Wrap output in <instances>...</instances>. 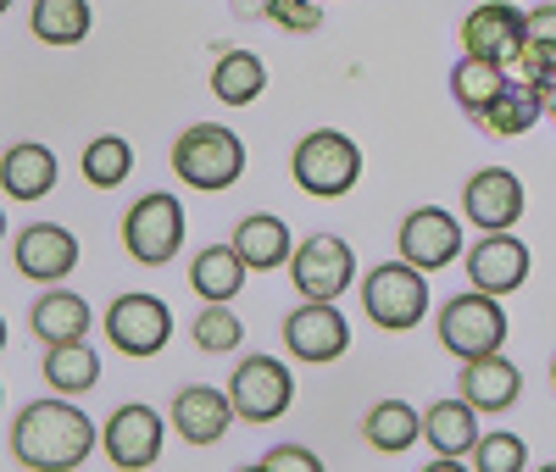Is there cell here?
<instances>
[{"mask_svg":"<svg viewBox=\"0 0 556 472\" xmlns=\"http://www.w3.org/2000/svg\"><path fill=\"white\" fill-rule=\"evenodd\" d=\"M235 12H240V17H267L273 0H235Z\"/></svg>","mask_w":556,"mask_h":472,"instance_id":"obj_36","label":"cell"},{"mask_svg":"<svg viewBox=\"0 0 556 472\" xmlns=\"http://www.w3.org/2000/svg\"><path fill=\"white\" fill-rule=\"evenodd\" d=\"M28 28L39 44H84L89 34V0H34Z\"/></svg>","mask_w":556,"mask_h":472,"instance_id":"obj_27","label":"cell"},{"mask_svg":"<svg viewBox=\"0 0 556 472\" xmlns=\"http://www.w3.org/2000/svg\"><path fill=\"white\" fill-rule=\"evenodd\" d=\"M0 178H7L12 201H39V195H51V183H56V156L45 145H12Z\"/></svg>","mask_w":556,"mask_h":472,"instance_id":"obj_25","label":"cell"},{"mask_svg":"<svg viewBox=\"0 0 556 472\" xmlns=\"http://www.w3.org/2000/svg\"><path fill=\"white\" fill-rule=\"evenodd\" d=\"M424 434L440 456H468L479 450V406L462 395V400H434L424 411Z\"/></svg>","mask_w":556,"mask_h":472,"instance_id":"obj_20","label":"cell"},{"mask_svg":"<svg viewBox=\"0 0 556 472\" xmlns=\"http://www.w3.org/2000/svg\"><path fill=\"white\" fill-rule=\"evenodd\" d=\"M262 467H267V472H323V461H317L312 450H295V445L267 450V456H262Z\"/></svg>","mask_w":556,"mask_h":472,"instance_id":"obj_35","label":"cell"},{"mask_svg":"<svg viewBox=\"0 0 556 472\" xmlns=\"http://www.w3.org/2000/svg\"><path fill=\"white\" fill-rule=\"evenodd\" d=\"M462 395H468L479 411H506V406H518V395H523V372L501 350L495 356H473V361H462Z\"/></svg>","mask_w":556,"mask_h":472,"instance_id":"obj_19","label":"cell"},{"mask_svg":"<svg viewBox=\"0 0 556 472\" xmlns=\"http://www.w3.org/2000/svg\"><path fill=\"white\" fill-rule=\"evenodd\" d=\"M285 345H290V356H301V361H334V356H345V345H351V328H345V317L334 311V301H306V306H295V311L285 317Z\"/></svg>","mask_w":556,"mask_h":472,"instance_id":"obj_12","label":"cell"},{"mask_svg":"<svg viewBox=\"0 0 556 472\" xmlns=\"http://www.w3.org/2000/svg\"><path fill=\"white\" fill-rule=\"evenodd\" d=\"M473 467L479 472H523L529 467V450L518 434H484L479 450H473Z\"/></svg>","mask_w":556,"mask_h":472,"instance_id":"obj_33","label":"cell"},{"mask_svg":"<svg viewBox=\"0 0 556 472\" xmlns=\"http://www.w3.org/2000/svg\"><path fill=\"white\" fill-rule=\"evenodd\" d=\"M228 395H235L245 422H273V417L290 411L295 384H290V367L278 356H245L235 367V378H228Z\"/></svg>","mask_w":556,"mask_h":472,"instance_id":"obj_9","label":"cell"},{"mask_svg":"<svg viewBox=\"0 0 556 472\" xmlns=\"http://www.w3.org/2000/svg\"><path fill=\"white\" fill-rule=\"evenodd\" d=\"M367 445L374 450H384V456H395V450H406V445H417V434H424V417H417V406H406V400H379L374 411H367Z\"/></svg>","mask_w":556,"mask_h":472,"instance_id":"obj_29","label":"cell"},{"mask_svg":"<svg viewBox=\"0 0 556 472\" xmlns=\"http://www.w3.org/2000/svg\"><path fill=\"white\" fill-rule=\"evenodd\" d=\"M551 378H556V367H551Z\"/></svg>","mask_w":556,"mask_h":472,"instance_id":"obj_37","label":"cell"},{"mask_svg":"<svg viewBox=\"0 0 556 472\" xmlns=\"http://www.w3.org/2000/svg\"><path fill=\"white\" fill-rule=\"evenodd\" d=\"M235 245H240V256H245L251 272L285 267V261L295 256V251H290V228L278 222V217H267V212H256V217H245V222L235 228Z\"/></svg>","mask_w":556,"mask_h":472,"instance_id":"obj_23","label":"cell"},{"mask_svg":"<svg viewBox=\"0 0 556 472\" xmlns=\"http://www.w3.org/2000/svg\"><path fill=\"white\" fill-rule=\"evenodd\" d=\"M468 283L473 290H490V295H513L529 283V245L518 240V233H490V240H479L468 251Z\"/></svg>","mask_w":556,"mask_h":472,"instance_id":"obj_14","label":"cell"},{"mask_svg":"<svg viewBox=\"0 0 556 472\" xmlns=\"http://www.w3.org/2000/svg\"><path fill=\"white\" fill-rule=\"evenodd\" d=\"M440 345L462 361L473 356H495L506 345V311H501V295L490 290H462L445 301L440 311Z\"/></svg>","mask_w":556,"mask_h":472,"instance_id":"obj_4","label":"cell"},{"mask_svg":"<svg viewBox=\"0 0 556 472\" xmlns=\"http://www.w3.org/2000/svg\"><path fill=\"white\" fill-rule=\"evenodd\" d=\"M290 278L306 301H340L356 278V256H351L345 240H334V233H312V240L295 245V256H290Z\"/></svg>","mask_w":556,"mask_h":472,"instance_id":"obj_7","label":"cell"},{"mask_svg":"<svg viewBox=\"0 0 556 472\" xmlns=\"http://www.w3.org/2000/svg\"><path fill=\"white\" fill-rule=\"evenodd\" d=\"M278 28H295V34H312L323 28V7L317 0H273V12H267Z\"/></svg>","mask_w":556,"mask_h":472,"instance_id":"obj_34","label":"cell"},{"mask_svg":"<svg viewBox=\"0 0 556 472\" xmlns=\"http://www.w3.org/2000/svg\"><path fill=\"white\" fill-rule=\"evenodd\" d=\"M162 439H167V429H162L156 406H139V400L117 406L112 422L101 429V450L112 456V467H128V472L156 467L162 461Z\"/></svg>","mask_w":556,"mask_h":472,"instance_id":"obj_11","label":"cell"},{"mask_svg":"<svg viewBox=\"0 0 556 472\" xmlns=\"http://www.w3.org/2000/svg\"><path fill=\"white\" fill-rule=\"evenodd\" d=\"M506 78H513V73H506V62H490V56H462L456 67H451V94H456V106L462 112H484L490 101H495V94L506 89Z\"/></svg>","mask_w":556,"mask_h":472,"instance_id":"obj_24","label":"cell"},{"mask_svg":"<svg viewBox=\"0 0 556 472\" xmlns=\"http://www.w3.org/2000/svg\"><path fill=\"white\" fill-rule=\"evenodd\" d=\"M295 183L317 201H334V195H351V183L362 178V151L351 145L345 133L334 128H317L295 145V162H290Z\"/></svg>","mask_w":556,"mask_h":472,"instance_id":"obj_5","label":"cell"},{"mask_svg":"<svg viewBox=\"0 0 556 472\" xmlns=\"http://www.w3.org/2000/svg\"><path fill=\"white\" fill-rule=\"evenodd\" d=\"M462 44H468V56H490L513 67L529 44V12H518L513 0H484L462 23Z\"/></svg>","mask_w":556,"mask_h":472,"instance_id":"obj_10","label":"cell"},{"mask_svg":"<svg viewBox=\"0 0 556 472\" xmlns=\"http://www.w3.org/2000/svg\"><path fill=\"white\" fill-rule=\"evenodd\" d=\"M362 306L379 328L390 334H406V328L424 322L429 311V283H424V267H412L406 256L401 261H379L374 272L362 278Z\"/></svg>","mask_w":556,"mask_h":472,"instance_id":"obj_3","label":"cell"},{"mask_svg":"<svg viewBox=\"0 0 556 472\" xmlns=\"http://www.w3.org/2000/svg\"><path fill=\"white\" fill-rule=\"evenodd\" d=\"M173 173L190 189H228L245 173V139L223 123H195L190 133H178Z\"/></svg>","mask_w":556,"mask_h":472,"instance_id":"obj_2","label":"cell"},{"mask_svg":"<svg viewBox=\"0 0 556 472\" xmlns=\"http://www.w3.org/2000/svg\"><path fill=\"white\" fill-rule=\"evenodd\" d=\"M28 328L45 340V350H51V345H73V340L89 334V306L78 295H67V290H51V295H39Z\"/></svg>","mask_w":556,"mask_h":472,"instance_id":"obj_21","label":"cell"},{"mask_svg":"<svg viewBox=\"0 0 556 472\" xmlns=\"http://www.w3.org/2000/svg\"><path fill=\"white\" fill-rule=\"evenodd\" d=\"M513 73L529 78V84L556 78V7L529 12V44H523V56L513 62Z\"/></svg>","mask_w":556,"mask_h":472,"instance_id":"obj_30","label":"cell"},{"mask_svg":"<svg viewBox=\"0 0 556 472\" xmlns=\"http://www.w3.org/2000/svg\"><path fill=\"white\" fill-rule=\"evenodd\" d=\"M235 395L223 390H206V384H190L178 400H173V429L184 434V445H217L235 422Z\"/></svg>","mask_w":556,"mask_h":472,"instance_id":"obj_17","label":"cell"},{"mask_svg":"<svg viewBox=\"0 0 556 472\" xmlns=\"http://www.w3.org/2000/svg\"><path fill=\"white\" fill-rule=\"evenodd\" d=\"M245 345V322L228 311V301H206V311L195 317V350L206 356H228Z\"/></svg>","mask_w":556,"mask_h":472,"instance_id":"obj_32","label":"cell"},{"mask_svg":"<svg viewBox=\"0 0 556 472\" xmlns=\"http://www.w3.org/2000/svg\"><path fill=\"white\" fill-rule=\"evenodd\" d=\"M106 340H112V350H123V356H156L167 340H173V311H167V301H156V295H117L112 301V311H106Z\"/></svg>","mask_w":556,"mask_h":472,"instance_id":"obj_8","label":"cell"},{"mask_svg":"<svg viewBox=\"0 0 556 472\" xmlns=\"http://www.w3.org/2000/svg\"><path fill=\"white\" fill-rule=\"evenodd\" d=\"M545 112H551V106H545V89L513 73V78H506V89L479 112V123H484V133H495V139H518V133H529Z\"/></svg>","mask_w":556,"mask_h":472,"instance_id":"obj_18","label":"cell"},{"mask_svg":"<svg viewBox=\"0 0 556 472\" xmlns=\"http://www.w3.org/2000/svg\"><path fill=\"white\" fill-rule=\"evenodd\" d=\"M96 378H101V356L84 340L51 345V356H45V384H51L56 395H84V390H96Z\"/></svg>","mask_w":556,"mask_h":472,"instance_id":"obj_28","label":"cell"},{"mask_svg":"<svg viewBox=\"0 0 556 472\" xmlns=\"http://www.w3.org/2000/svg\"><path fill=\"white\" fill-rule=\"evenodd\" d=\"M12 261L23 278H39V283H56L78 267V240L62 228V222H34L17 233V245H12Z\"/></svg>","mask_w":556,"mask_h":472,"instance_id":"obj_15","label":"cell"},{"mask_svg":"<svg viewBox=\"0 0 556 472\" xmlns=\"http://www.w3.org/2000/svg\"><path fill=\"white\" fill-rule=\"evenodd\" d=\"M262 89H267V67H262V56H251V51H228V56H217V67H212V94H217L223 106H251Z\"/></svg>","mask_w":556,"mask_h":472,"instance_id":"obj_26","label":"cell"},{"mask_svg":"<svg viewBox=\"0 0 556 472\" xmlns=\"http://www.w3.org/2000/svg\"><path fill=\"white\" fill-rule=\"evenodd\" d=\"M128 173H134V151H128V139L101 133V139H89V145H84V178L96 183V189H117Z\"/></svg>","mask_w":556,"mask_h":472,"instance_id":"obj_31","label":"cell"},{"mask_svg":"<svg viewBox=\"0 0 556 472\" xmlns=\"http://www.w3.org/2000/svg\"><path fill=\"white\" fill-rule=\"evenodd\" d=\"M462 212H468V222L484 228V233L513 228L523 217V183H518V173H506V167L473 173L468 189H462Z\"/></svg>","mask_w":556,"mask_h":472,"instance_id":"obj_13","label":"cell"},{"mask_svg":"<svg viewBox=\"0 0 556 472\" xmlns=\"http://www.w3.org/2000/svg\"><path fill=\"white\" fill-rule=\"evenodd\" d=\"M456 251H462V222H456L451 212L424 206V212H412V217L401 222V256H406L412 267L434 272V267L456 261Z\"/></svg>","mask_w":556,"mask_h":472,"instance_id":"obj_16","label":"cell"},{"mask_svg":"<svg viewBox=\"0 0 556 472\" xmlns=\"http://www.w3.org/2000/svg\"><path fill=\"white\" fill-rule=\"evenodd\" d=\"M245 256L240 245H206L190 267V283H195V295L201 301H235L240 295V283H245Z\"/></svg>","mask_w":556,"mask_h":472,"instance_id":"obj_22","label":"cell"},{"mask_svg":"<svg viewBox=\"0 0 556 472\" xmlns=\"http://www.w3.org/2000/svg\"><path fill=\"white\" fill-rule=\"evenodd\" d=\"M123 245L139 267H162L178 256L184 245V206L173 195H146L134 201L128 217H123Z\"/></svg>","mask_w":556,"mask_h":472,"instance_id":"obj_6","label":"cell"},{"mask_svg":"<svg viewBox=\"0 0 556 472\" xmlns=\"http://www.w3.org/2000/svg\"><path fill=\"white\" fill-rule=\"evenodd\" d=\"M96 445V422L67 400H34L12 422V461L34 472H73Z\"/></svg>","mask_w":556,"mask_h":472,"instance_id":"obj_1","label":"cell"}]
</instances>
